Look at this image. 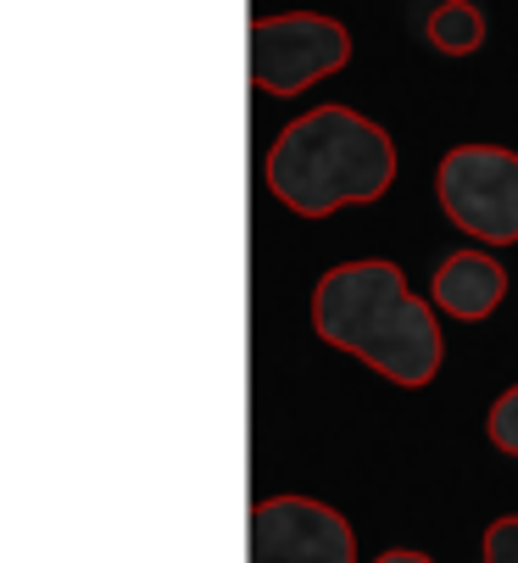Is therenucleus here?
Segmentation results:
<instances>
[{
	"label": "nucleus",
	"instance_id": "nucleus-2",
	"mask_svg": "<svg viewBox=\"0 0 518 563\" xmlns=\"http://www.w3.org/2000/svg\"><path fill=\"white\" fill-rule=\"evenodd\" d=\"M390 134L352 107H318L285 123L268 145V190L301 218H323L334 207H368L390 190Z\"/></svg>",
	"mask_w": 518,
	"mask_h": 563
},
{
	"label": "nucleus",
	"instance_id": "nucleus-6",
	"mask_svg": "<svg viewBox=\"0 0 518 563\" xmlns=\"http://www.w3.org/2000/svg\"><path fill=\"white\" fill-rule=\"evenodd\" d=\"M502 296H507V268L491 252H458L436 268V307L447 318L474 324V318L502 307Z\"/></svg>",
	"mask_w": 518,
	"mask_h": 563
},
{
	"label": "nucleus",
	"instance_id": "nucleus-8",
	"mask_svg": "<svg viewBox=\"0 0 518 563\" xmlns=\"http://www.w3.org/2000/svg\"><path fill=\"white\" fill-rule=\"evenodd\" d=\"M485 435H491V446H496V452L518 457V385H513V390H502V396L491 401V419H485Z\"/></svg>",
	"mask_w": 518,
	"mask_h": 563
},
{
	"label": "nucleus",
	"instance_id": "nucleus-4",
	"mask_svg": "<svg viewBox=\"0 0 518 563\" xmlns=\"http://www.w3.org/2000/svg\"><path fill=\"white\" fill-rule=\"evenodd\" d=\"M352 62V34L318 12H285L251 23V85L268 96H301Z\"/></svg>",
	"mask_w": 518,
	"mask_h": 563
},
{
	"label": "nucleus",
	"instance_id": "nucleus-5",
	"mask_svg": "<svg viewBox=\"0 0 518 563\" xmlns=\"http://www.w3.org/2000/svg\"><path fill=\"white\" fill-rule=\"evenodd\" d=\"M251 563H357V536L312 497H263L251 508Z\"/></svg>",
	"mask_w": 518,
	"mask_h": 563
},
{
	"label": "nucleus",
	"instance_id": "nucleus-3",
	"mask_svg": "<svg viewBox=\"0 0 518 563\" xmlns=\"http://www.w3.org/2000/svg\"><path fill=\"white\" fill-rule=\"evenodd\" d=\"M436 196L447 218L485 246H513L518 240V156L502 145H458L441 174Z\"/></svg>",
	"mask_w": 518,
	"mask_h": 563
},
{
	"label": "nucleus",
	"instance_id": "nucleus-9",
	"mask_svg": "<svg viewBox=\"0 0 518 563\" xmlns=\"http://www.w3.org/2000/svg\"><path fill=\"white\" fill-rule=\"evenodd\" d=\"M485 563H518V514H507L485 530Z\"/></svg>",
	"mask_w": 518,
	"mask_h": 563
},
{
	"label": "nucleus",
	"instance_id": "nucleus-10",
	"mask_svg": "<svg viewBox=\"0 0 518 563\" xmlns=\"http://www.w3.org/2000/svg\"><path fill=\"white\" fill-rule=\"evenodd\" d=\"M374 563H436V558H423V552H401V547H396V552H385V558H374Z\"/></svg>",
	"mask_w": 518,
	"mask_h": 563
},
{
	"label": "nucleus",
	"instance_id": "nucleus-7",
	"mask_svg": "<svg viewBox=\"0 0 518 563\" xmlns=\"http://www.w3.org/2000/svg\"><path fill=\"white\" fill-rule=\"evenodd\" d=\"M429 45L447 51V56H469L485 45V18L474 0H441L436 12H429Z\"/></svg>",
	"mask_w": 518,
	"mask_h": 563
},
{
	"label": "nucleus",
	"instance_id": "nucleus-1",
	"mask_svg": "<svg viewBox=\"0 0 518 563\" xmlns=\"http://www.w3.org/2000/svg\"><path fill=\"white\" fill-rule=\"evenodd\" d=\"M312 324L329 346L363 357L374 374L418 390L441 374L436 307L407 290V274L385 257L340 263L312 290Z\"/></svg>",
	"mask_w": 518,
	"mask_h": 563
}]
</instances>
